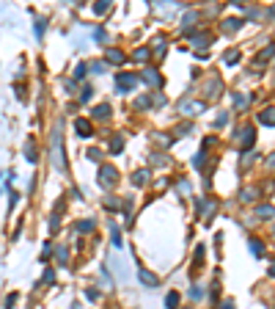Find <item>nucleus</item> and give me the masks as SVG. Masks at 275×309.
Listing matches in <instances>:
<instances>
[{
    "mask_svg": "<svg viewBox=\"0 0 275 309\" xmlns=\"http://www.w3.org/2000/svg\"><path fill=\"white\" fill-rule=\"evenodd\" d=\"M99 157H102V152H99V149H88V160L99 163Z\"/></svg>",
    "mask_w": 275,
    "mask_h": 309,
    "instance_id": "36",
    "label": "nucleus"
},
{
    "mask_svg": "<svg viewBox=\"0 0 275 309\" xmlns=\"http://www.w3.org/2000/svg\"><path fill=\"white\" fill-rule=\"evenodd\" d=\"M149 180H151V169H138L135 174H132V185H135V188L149 185Z\"/></svg>",
    "mask_w": 275,
    "mask_h": 309,
    "instance_id": "13",
    "label": "nucleus"
},
{
    "mask_svg": "<svg viewBox=\"0 0 275 309\" xmlns=\"http://www.w3.org/2000/svg\"><path fill=\"white\" fill-rule=\"evenodd\" d=\"M267 169L275 171V154H270V160H267Z\"/></svg>",
    "mask_w": 275,
    "mask_h": 309,
    "instance_id": "44",
    "label": "nucleus"
},
{
    "mask_svg": "<svg viewBox=\"0 0 275 309\" xmlns=\"http://www.w3.org/2000/svg\"><path fill=\"white\" fill-rule=\"evenodd\" d=\"M149 56H151V50H149V47H138L135 53H132V58H135V61H146Z\"/></svg>",
    "mask_w": 275,
    "mask_h": 309,
    "instance_id": "25",
    "label": "nucleus"
},
{
    "mask_svg": "<svg viewBox=\"0 0 275 309\" xmlns=\"http://www.w3.org/2000/svg\"><path fill=\"white\" fill-rule=\"evenodd\" d=\"M25 160L28 163H36L39 157H36V147H33V141H28L25 144Z\"/></svg>",
    "mask_w": 275,
    "mask_h": 309,
    "instance_id": "23",
    "label": "nucleus"
},
{
    "mask_svg": "<svg viewBox=\"0 0 275 309\" xmlns=\"http://www.w3.org/2000/svg\"><path fill=\"white\" fill-rule=\"evenodd\" d=\"M50 154H53V169L55 171H66V157H63V124L58 122L53 130V147H50Z\"/></svg>",
    "mask_w": 275,
    "mask_h": 309,
    "instance_id": "1",
    "label": "nucleus"
},
{
    "mask_svg": "<svg viewBox=\"0 0 275 309\" xmlns=\"http://www.w3.org/2000/svg\"><path fill=\"white\" fill-rule=\"evenodd\" d=\"M179 304H182V295L176 290H171V293L165 295V309H179Z\"/></svg>",
    "mask_w": 275,
    "mask_h": 309,
    "instance_id": "18",
    "label": "nucleus"
},
{
    "mask_svg": "<svg viewBox=\"0 0 275 309\" xmlns=\"http://www.w3.org/2000/svg\"><path fill=\"white\" fill-rule=\"evenodd\" d=\"M248 246H250V254H253L256 260H259V257H264V243H261V240H250V243H248Z\"/></svg>",
    "mask_w": 275,
    "mask_h": 309,
    "instance_id": "20",
    "label": "nucleus"
},
{
    "mask_svg": "<svg viewBox=\"0 0 275 309\" xmlns=\"http://www.w3.org/2000/svg\"><path fill=\"white\" fill-rule=\"evenodd\" d=\"M240 28H242V20H240V17H226V20L220 22V31H223V33H237Z\"/></svg>",
    "mask_w": 275,
    "mask_h": 309,
    "instance_id": "10",
    "label": "nucleus"
},
{
    "mask_svg": "<svg viewBox=\"0 0 275 309\" xmlns=\"http://www.w3.org/2000/svg\"><path fill=\"white\" fill-rule=\"evenodd\" d=\"M259 196H261V190H259V188H242V190H240V202H242V204L259 202Z\"/></svg>",
    "mask_w": 275,
    "mask_h": 309,
    "instance_id": "14",
    "label": "nucleus"
},
{
    "mask_svg": "<svg viewBox=\"0 0 275 309\" xmlns=\"http://www.w3.org/2000/svg\"><path fill=\"white\" fill-rule=\"evenodd\" d=\"M91 94H94V89H88V86H85V89H82V94H80V99H82V102H88Z\"/></svg>",
    "mask_w": 275,
    "mask_h": 309,
    "instance_id": "37",
    "label": "nucleus"
},
{
    "mask_svg": "<svg viewBox=\"0 0 275 309\" xmlns=\"http://www.w3.org/2000/svg\"><path fill=\"white\" fill-rule=\"evenodd\" d=\"M108 8H110V0H99V3H94V14L102 17V14H108Z\"/></svg>",
    "mask_w": 275,
    "mask_h": 309,
    "instance_id": "24",
    "label": "nucleus"
},
{
    "mask_svg": "<svg viewBox=\"0 0 275 309\" xmlns=\"http://www.w3.org/2000/svg\"><path fill=\"white\" fill-rule=\"evenodd\" d=\"M91 72H94V75H102V72H105V61H96V63H91Z\"/></svg>",
    "mask_w": 275,
    "mask_h": 309,
    "instance_id": "33",
    "label": "nucleus"
},
{
    "mask_svg": "<svg viewBox=\"0 0 275 309\" xmlns=\"http://www.w3.org/2000/svg\"><path fill=\"white\" fill-rule=\"evenodd\" d=\"M105 207H108L110 213H118V210H121V204H118V199H108V202H105Z\"/></svg>",
    "mask_w": 275,
    "mask_h": 309,
    "instance_id": "29",
    "label": "nucleus"
},
{
    "mask_svg": "<svg viewBox=\"0 0 275 309\" xmlns=\"http://www.w3.org/2000/svg\"><path fill=\"white\" fill-rule=\"evenodd\" d=\"M250 160H256V152H245V154H242V171L250 166Z\"/></svg>",
    "mask_w": 275,
    "mask_h": 309,
    "instance_id": "28",
    "label": "nucleus"
},
{
    "mask_svg": "<svg viewBox=\"0 0 275 309\" xmlns=\"http://www.w3.org/2000/svg\"><path fill=\"white\" fill-rule=\"evenodd\" d=\"M135 105L140 108V111H143V108H149V105H151V99H149V97H140V99L135 102Z\"/></svg>",
    "mask_w": 275,
    "mask_h": 309,
    "instance_id": "38",
    "label": "nucleus"
},
{
    "mask_svg": "<svg viewBox=\"0 0 275 309\" xmlns=\"http://www.w3.org/2000/svg\"><path fill=\"white\" fill-rule=\"evenodd\" d=\"M259 124H264V127H275V108H264V111L259 113Z\"/></svg>",
    "mask_w": 275,
    "mask_h": 309,
    "instance_id": "16",
    "label": "nucleus"
},
{
    "mask_svg": "<svg viewBox=\"0 0 275 309\" xmlns=\"http://www.w3.org/2000/svg\"><path fill=\"white\" fill-rule=\"evenodd\" d=\"M267 276H273V279H275V260L270 262V268H267Z\"/></svg>",
    "mask_w": 275,
    "mask_h": 309,
    "instance_id": "45",
    "label": "nucleus"
},
{
    "mask_svg": "<svg viewBox=\"0 0 275 309\" xmlns=\"http://www.w3.org/2000/svg\"><path fill=\"white\" fill-rule=\"evenodd\" d=\"M138 279L143 281L146 287H160V276L151 274L149 268H140V271H138Z\"/></svg>",
    "mask_w": 275,
    "mask_h": 309,
    "instance_id": "9",
    "label": "nucleus"
},
{
    "mask_svg": "<svg viewBox=\"0 0 275 309\" xmlns=\"http://www.w3.org/2000/svg\"><path fill=\"white\" fill-rule=\"evenodd\" d=\"M14 304H17V293H11L6 298V309H14Z\"/></svg>",
    "mask_w": 275,
    "mask_h": 309,
    "instance_id": "40",
    "label": "nucleus"
},
{
    "mask_svg": "<svg viewBox=\"0 0 275 309\" xmlns=\"http://www.w3.org/2000/svg\"><path fill=\"white\" fill-rule=\"evenodd\" d=\"M173 133H176V138H182L185 133H190V124H179L176 130H173Z\"/></svg>",
    "mask_w": 275,
    "mask_h": 309,
    "instance_id": "34",
    "label": "nucleus"
},
{
    "mask_svg": "<svg viewBox=\"0 0 275 309\" xmlns=\"http://www.w3.org/2000/svg\"><path fill=\"white\" fill-rule=\"evenodd\" d=\"M85 298H88V301H96V298H99V293H96V290H85Z\"/></svg>",
    "mask_w": 275,
    "mask_h": 309,
    "instance_id": "42",
    "label": "nucleus"
},
{
    "mask_svg": "<svg viewBox=\"0 0 275 309\" xmlns=\"http://www.w3.org/2000/svg\"><path fill=\"white\" fill-rule=\"evenodd\" d=\"M121 149H124V138H121V133H118V135H113V138H110V152L118 154Z\"/></svg>",
    "mask_w": 275,
    "mask_h": 309,
    "instance_id": "22",
    "label": "nucleus"
},
{
    "mask_svg": "<svg viewBox=\"0 0 275 309\" xmlns=\"http://www.w3.org/2000/svg\"><path fill=\"white\" fill-rule=\"evenodd\" d=\"M91 113H94V119H99V122H108V119H110V113H113V111H110V105H108V102H102V105H96Z\"/></svg>",
    "mask_w": 275,
    "mask_h": 309,
    "instance_id": "17",
    "label": "nucleus"
},
{
    "mask_svg": "<svg viewBox=\"0 0 275 309\" xmlns=\"http://www.w3.org/2000/svg\"><path fill=\"white\" fill-rule=\"evenodd\" d=\"M110 235H113V246H116V248H124V238H121V232H118V226H113V229H110Z\"/></svg>",
    "mask_w": 275,
    "mask_h": 309,
    "instance_id": "26",
    "label": "nucleus"
},
{
    "mask_svg": "<svg viewBox=\"0 0 275 309\" xmlns=\"http://www.w3.org/2000/svg\"><path fill=\"white\" fill-rule=\"evenodd\" d=\"M226 119H228V116H226V113H220V116H218V119H215V124H218V127H223V124H226Z\"/></svg>",
    "mask_w": 275,
    "mask_h": 309,
    "instance_id": "43",
    "label": "nucleus"
},
{
    "mask_svg": "<svg viewBox=\"0 0 275 309\" xmlns=\"http://www.w3.org/2000/svg\"><path fill=\"white\" fill-rule=\"evenodd\" d=\"M96 180H99V188H105V190H113L116 188V183H118V169L116 166H99V174H96Z\"/></svg>",
    "mask_w": 275,
    "mask_h": 309,
    "instance_id": "2",
    "label": "nucleus"
},
{
    "mask_svg": "<svg viewBox=\"0 0 275 309\" xmlns=\"http://www.w3.org/2000/svg\"><path fill=\"white\" fill-rule=\"evenodd\" d=\"M94 229H96V226H94V221H91V218H85V221H77V232H80V235H91Z\"/></svg>",
    "mask_w": 275,
    "mask_h": 309,
    "instance_id": "21",
    "label": "nucleus"
},
{
    "mask_svg": "<svg viewBox=\"0 0 275 309\" xmlns=\"http://www.w3.org/2000/svg\"><path fill=\"white\" fill-rule=\"evenodd\" d=\"M273 238H275V226H273Z\"/></svg>",
    "mask_w": 275,
    "mask_h": 309,
    "instance_id": "46",
    "label": "nucleus"
},
{
    "mask_svg": "<svg viewBox=\"0 0 275 309\" xmlns=\"http://www.w3.org/2000/svg\"><path fill=\"white\" fill-rule=\"evenodd\" d=\"M85 69H88L85 63H77V66H75V77H77V80H80V77L85 75Z\"/></svg>",
    "mask_w": 275,
    "mask_h": 309,
    "instance_id": "35",
    "label": "nucleus"
},
{
    "mask_svg": "<svg viewBox=\"0 0 275 309\" xmlns=\"http://www.w3.org/2000/svg\"><path fill=\"white\" fill-rule=\"evenodd\" d=\"M223 61H226V63H237V61H240V50H228Z\"/></svg>",
    "mask_w": 275,
    "mask_h": 309,
    "instance_id": "27",
    "label": "nucleus"
},
{
    "mask_svg": "<svg viewBox=\"0 0 275 309\" xmlns=\"http://www.w3.org/2000/svg\"><path fill=\"white\" fill-rule=\"evenodd\" d=\"M201 260H204V246H198V248H195V268L201 265Z\"/></svg>",
    "mask_w": 275,
    "mask_h": 309,
    "instance_id": "39",
    "label": "nucleus"
},
{
    "mask_svg": "<svg viewBox=\"0 0 275 309\" xmlns=\"http://www.w3.org/2000/svg\"><path fill=\"white\" fill-rule=\"evenodd\" d=\"M75 133L80 135V138H91V135H94V122L85 119V116H77L75 119Z\"/></svg>",
    "mask_w": 275,
    "mask_h": 309,
    "instance_id": "5",
    "label": "nucleus"
},
{
    "mask_svg": "<svg viewBox=\"0 0 275 309\" xmlns=\"http://www.w3.org/2000/svg\"><path fill=\"white\" fill-rule=\"evenodd\" d=\"M124 61H127V56H124V50H118V47H108V50H105V63H113V66H121Z\"/></svg>",
    "mask_w": 275,
    "mask_h": 309,
    "instance_id": "8",
    "label": "nucleus"
},
{
    "mask_svg": "<svg viewBox=\"0 0 275 309\" xmlns=\"http://www.w3.org/2000/svg\"><path fill=\"white\" fill-rule=\"evenodd\" d=\"M273 58H275V44H267L264 50H259V53H256L253 63H259V66H261V63H270Z\"/></svg>",
    "mask_w": 275,
    "mask_h": 309,
    "instance_id": "11",
    "label": "nucleus"
},
{
    "mask_svg": "<svg viewBox=\"0 0 275 309\" xmlns=\"http://www.w3.org/2000/svg\"><path fill=\"white\" fill-rule=\"evenodd\" d=\"M237 304H234V298H223V301L218 304V309H234Z\"/></svg>",
    "mask_w": 275,
    "mask_h": 309,
    "instance_id": "32",
    "label": "nucleus"
},
{
    "mask_svg": "<svg viewBox=\"0 0 275 309\" xmlns=\"http://www.w3.org/2000/svg\"><path fill=\"white\" fill-rule=\"evenodd\" d=\"M234 105H237V108H240V111H242V108L248 105V99H245V97H234Z\"/></svg>",
    "mask_w": 275,
    "mask_h": 309,
    "instance_id": "41",
    "label": "nucleus"
},
{
    "mask_svg": "<svg viewBox=\"0 0 275 309\" xmlns=\"http://www.w3.org/2000/svg\"><path fill=\"white\" fill-rule=\"evenodd\" d=\"M220 92H223V83H220L218 75H212V80H206V86H204V94L209 97V102H212V99L220 97Z\"/></svg>",
    "mask_w": 275,
    "mask_h": 309,
    "instance_id": "7",
    "label": "nucleus"
},
{
    "mask_svg": "<svg viewBox=\"0 0 275 309\" xmlns=\"http://www.w3.org/2000/svg\"><path fill=\"white\" fill-rule=\"evenodd\" d=\"M41 281H44V284H53V281H55V271H53V268H47V271H44Z\"/></svg>",
    "mask_w": 275,
    "mask_h": 309,
    "instance_id": "30",
    "label": "nucleus"
},
{
    "mask_svg": "<svg viewBox=\"0 0 275 309\" xmlns=\"http://www.w3.org/2000/svg\"><path fill=\"white\" fill-rule=\"evenodd\" d=\"M237 144L242 147V152H250L256 144V127L248 122V124H242L240 130H237Z\"/></svg>",
    "mask_w": 275,
    "mask_h": 309,
    "instance_id": "3",
    "label": "nucleus"
},
{
    "mask_svg": "<svg viewBox=\"0 0 275 309\" xmlns=\"http://www.w3.org/2000/svg\"><path fill=\"white\" fill-rule=\"evenodd\" d=\"M140 77H143L151 89H160V86H163V75H160L157 69H143V75H140Z\"/></svg>",
    "mask_w": 275,
    "mask_h": 309,
    "instance_id": "12",
    "label": "nucleus"
},
{
    "mask_svg": "<svg viewBox=\"0 0 275 309\" xmlns=\"http://www.w3.org/2000/svg\"><path fill=\"white\" fill-rule=\"evenodd\" d=\"M190 44L192 47H206V44H212V33H209V31H204V33H192Z\"/></svg>",
    "mask_w": 275,
    "mask_h": 309,
    "instance_id": "15",
    "label": "nucleus"
},
{
    "mask_svg": "<svg viewBox=\"0 0 275 309\" xmlns=\"http://www.w3.org/2000/svg\"><path fill=\"white\" fill-rule=\"evenodd\" d=\"M179 111L187 113V116H198V113L206 111V105L204 102H195V99H182V102H179Z\"/></svg>",
    "mask_w": 275,
    "mask_h": 309,
    "instance_id": "6",
    "label": "nucleus"
},
{
    "mask_svg": "<svg viewBox=\"0 0 275 309\" xmlns=\"http://www.w3.org/2000/svg\"><path fill=\"white\" fill-rule=\"evenodd\" d=\"M138 80H140V77L132 75V72H118V75H116V86H118V92H121V94L132 92V89L138 86Z\"/></svg>",
    "mask_w": 275,
    "mask_h": 309,
    "instance_id": "4",
    "label": "nucleus"
},
{
    "mask_svg": "<svg viewBox=\"0 0 275 309\" xmlns=\"http://www.w3.org/2000/svg\"><path fill=\"white\" fill-rule=\"evenodd\" d=\"M253 216L256 218H273L275 216V207H273V204H259V207L253 210Z\"/></svg>",
    "mask_w": 275,
    "mask_h": 309,
    "instance_id": "19",
    "label": "nucleus"
},
{
    "mask_svg": "<svg viewBox=\"0 0 275 309\" xmlns=\"http://www.w3.org/2000/svg\"><path fill=\"white\" fill-rule=\"evenodd\" d=\"M58 262H61V265H66V262H69V251L63 246H58Z\"/></svg>",
    "mask_w": 275,
    "mask_h": 309,
    "instance_id": "31",
    "label": "nucleus"
}]
</instances>
